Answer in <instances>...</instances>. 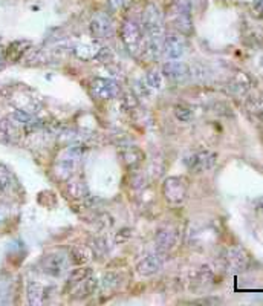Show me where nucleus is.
I'll return each mask as SVG.
<instances>
[{
  "label": "nucleus",
  "mask_w": 263,
  "mask_h": 306,
  "mask_svg": "<svg viewBox=\"0 0 263 306\" xmlns=\"http://www.w3.org/2000/svg\"><path fill=\"white\" fill-rule=\"evenodd\" d=\"M90 32L96 38H108L114 32V20L108 13H96L90 20Z\"/></svg>",
  "instance_id": "nucleus-13"
},
{
  "label": "nucleus",
  "mask_w": 263,
  "mask_h": 306,
  "mask_svg": "<svg viewBox=\"0 0 263 306\" xmlns=\"http://www.w3.org/2000/svg\"><path fill=\"white\" fill-rule=\"evenodd\" d=\"M249 87H251V81H249V78H248L243 72L236 74V75L231 78V81L228 83L230 92H231L233 95H236V96H243V95H246L248 90H249Z\"/></svg>",
  "instance_id": "nucleus-21"
},
{
  "label": "nucleus",
  "mask_w": 263,
  "mask_h": 306,
  "mask_svg": "<svg viewBox=\"0 0 263 306\" xmlns=\"http://www.w3.org/2000/svg\"><path fill=\"white\" fill-rule=\"evenodd\" d=\"M173 25L178 32L188 35L193 31L191 22V2L190 0H169Z\"/></svg>",
  "instance_id": "nucleus-5"
},
{
  "label": "nucleus",
  "mask_w": 263,
  "mask_h": 306,
  "mask_svg": "<svg viewBox=\"0 0 263 306\" xmlns=\"http://www.w3.org/2000/svg\"><path fill=\"white\" fill-rule=\"evenodd\" d=\"M7 62V54H5V47L0 46V68H2Z\"/></svg>",
  "instance_id": "nucleus-35"
},
{
  "label": "nucleus",
  "mask_w": 263,
  "mask_h": 306,
  "mask_svg": "<svg viewBox=\"0 0 263 306\" xmlns=\"http://www.w3.org/2000/svg\"><path fill=\"white\" fill-rule=\"evenodd\" d=\"M89 90L93 98L106 101L115 98L120 93V86L109 78H93L89 83Z\"/></svg>",
  "instance_id": "nucleus-9"
},
{
  "label": "nucleus",
  "mask_w": 263,
  "mask_h": 306,
  "mask_svg": "<svg viewBox=\"0 0 263 306\" xmlns=\"http://www.w3.org/2000/svg\"><path fill=\"white\" fill-rule=\"evenodd\" d=\"M212 282H213V271L208 267H200L191 279V288L200 291L208 288Z\"/></svg>",
  "instance_id": "nucleus-22"
},
{
  "label": "nucleus",
  "mask_w": 263,
  "mask_h": 306,
  "mask_svg": "<svg viewBox=\"0 0 263 306\" xmlns=\"http://www.w3.org/2000/svg\"><path fill=\"white\" fill-rule=\"evenodd\" d=\"M90 251L93 256H98V258H102L104 254L109 251L108 248V240L102 239V237H96L92 240V245H90Z\"/></svg>",
  "instance_id": "nucleus-28"
},
{
  "label": "nucleus",
  "mask_w": 263,
  "mask_h": 306,
  "mask_svg": "<svg viewBox=\"0 0 263 306\" xmlns=\"http://www.w3.org/2000/svg\"><path fill=\"white\" fill-rule=\"evenodd\" d=\"M90 256H92L90 248H86V246H83V245L74 246V248L69 251L71 265H86V264L90 261Z\"/></svg>",
  "instance_id": "nucleus-23"
},
{
  "label": "nucleus",
  "mask_w": 263,
  "mask_h": 306,
  "mask_svg": "<svg viewBox=\"0 0 263 306\" xmlns=\"http://www.w3.org/2000/svg\"><path fill=\"white\" fill-rule=\"evenodd\" d=\"M248 108L254 114H258V115L263 114V99L261 98H251L248 101Z\"/></svg>",
  "instance_id": "nucleus-31"
},
{
  "label": "nucleus",
  "mask_w": 263,
  "mask_h": 306,
  "mask_svg": "<svg viewBox=\"0 0 263 306\" xmlns=\"http://www.w3.org/2000/svg\"><path fill=\"white\" fill-rule=\"evenodd\" d=\"M96 288H98V279L93 277L92 274H89L84 280H81V282L74 288V289H75L74 298H75V300H84V298L93 295L95 291H96Z\"/></svg>",
  "instance_id": "nucleus-17"
},
{
  "label": "nucleus",
  "mask_w": 263,
  "mask_h": 306,
  "mask_svg": "<svg viewBox=\"0 0 263 306\" xmlns=\"http://www.w3.org/2000/svg\"><path fill=\"white\" fill-rule=\"evenodd\" d=\"M71 267V261H69V252L65 251H52L47 252L46 256H43V259L40 261V270L43 274L49 276V277H63Z\"/></svg>",
  "instance_id": "nucleus-4"
},
{
  "label": "nucleus",
  "mask_w": 263,
  "mask_h": 306,
  "mask_svg": "<svg viewBox=\"0 0 263 306\" xmlns=\"http://www.w3.org/2000/svg\"><path fill=\"white\" fill-rule=\"evenodd\" d=\"M29 50H31V43L28 40H16L5 49L7 60L11 63H16L22 57H25Z\"/></svg>",
  "instance_id": "nucleus-16"
},
{
  "label": "nucleus",
  "mask_w": 263,
  "mask_h": 306,
  "mask_svg": "<svg viewBox=\"0 0 263 306\" xmlns=\"http://www.w3.org/2000/svg\"><path fill=\"white\" fill-rule=\"evenodd\" d=\"M218 163V155L209 150H194L184 157L185 167L193 173H203L212 170Z\"/></svg>",
  "instance_id": "nucleus-6"
},
{
  "label": "nucleus",
  "mask_w": 263,
  "mask_h": 306,
  "mask_svg": "<svg viewBox=\"0 0 263 306\" xmlns=\"http://www.w3.org/2000/svg\"><path fill=\"white\" fill-rule=\"evenodd\" d=\"M120 37L130 56L138 57L142 53V47L145 44V35H144L142 26L136 20H133V19L124 20L121 25Z\"/></svg>",
  "instance_id": "nucleus-3"
},
{
  "label": "nucleus",
  "mask_w": 263,
  "mask_h": 306,
  "mask_svg": "<svg viewBox=\"0 0 263 306\" xmlns=\"http://www.w3.org/2000/svg\"><path fill=\"white\" fill-rule=\"evenodd\" d=\"M66 194L72 200H83L89 196V188L81 179H69L66 185Z\"/></svg>",
  "instance_id": "nucleus-20"
},
{
  "label": "nucleus",
  "mask_w": 263,
  "mask_h": 306,
  "mask_svg": "<svg viewBox=\"0 0 263 306\" xmlns=\"http://www.w3.org/2000/svg\"><path fill=\"white\" fill-rule=\"evenodd\" d=\"M145 83H147V86H148L150 89H153V90H161L163 86H164V77H163V74H161L160 71L153 69V71H148V72H147V75H145Z\"/></svg>",
  "instance_id": "nucleus-27"
},
{
  "label": "nucleus",
  "mask_w": 263,
  "mask_h": 306,
  "mask_svg": "<svg viewBox=\"0 0 263 306\" xmlns=\"http://www.w3.org/2000/svg\"><path fill=\"white\" fill-rule=\"evenodd\" d=\"M16 185L14 176L10 169L4 164H0V196H7Z\"/></svg>",
  "instance_id": "nucleus-24"
},
{
  "label": "nucleus",
  "mask_w": 263,
  "mask_h": 306,
  "mask_svg": "<svg viewBox=\"0 0 263 306\" xmlns=\"http://www.w3.org/2000/svg\"><path fill=\"white\" fill-rule=\"evenodd\" d=\"M254 209L260 213H263V196H260L254 200Z\"/></svg>",
  "instance_id": "nucleus-33"
},
{
  "label": "nucleus",
  "mask_w": 263,
  "mask_h": 306,
  "mask_svg": "<svg viewBox=\"0 0 263 306\" xmlns=\"http://www.w3.org/2000/svg\"><path fill=\"white\" fill-rule=\"evenodd\" d=\"M89 274H92L90 273V270L89 268H77V270H72L71 271V274H69V277H68V282H66V289H74L81 280H84Z\"/></svg>",
  "instance_id": "nucleus-26"
},
{
  "label": "nucleus",
  "mask_w": 263,
  "mask_h": 306,
  "mask_svg": "<svg viewBox=\"0 0 263 306\" xmlns=\"http://www.w3.org/2000/svg\"><path fill=\"white\" fill-rule=\"evenodd\" d=\"M252 11L255 13V16L263 17V0H254V2H252Z\"/></svg>",
  "instance_id": "nucleus-32"
},
{
  "label": "nucleus",
  "mask_w": 263,
  "mask_h": 306,
  "mask_svg": "<svg viewBox=\"0 0 263 306\" xmlns=\"http://www.w3.org/2000/svg\"><path fill=\"white\" fill-rule=\"evenodd\" d=\"M101 49L96 43H89V44H80L75 47V56L81 60H92L98 59Z\"/></svg>",
  "instance_id": "nucleus-25"
},
{
  "label": "nucleus",
  "mask_w": 263,
  "mask_h": 306,
  "mask_svg": "<svg viewBox=\"0 0 263 306\" xmlns=\"http://www.w3.org/2000/svg\"><path fill=\"white\" fill-rule=\"evenodd\" d=\"M175 117L178 118V121L181 123H188L193 118V112L190 108L187 106H176L175 108Z\"/></svg>",
  "instance_id": "nucleus-30"
},
{
  "label": "nucleus",
  "mask_w": 263,
  "mask_h": 306,
  "mask_svg": "<svg viewBox=\"0 0 263 306\" xmlns=\"http://www.w3.org/2000/svg\"><path fill=\"white\" fill-rule=\"evenodd\" d=\"M142 31L145 35V43L148 53L157 59L163 54L164 49V38H166V26H164V16L161 8L156 4H148L142 11Z\"/></svg>",
  "instance_id": "nucleus-1"
},
{
  "label": "nucleus",
  "mask_w": 263,
  "mask_h": 306,
  "mask_svg": "<svg viewBox=\"0 0 263 306\" xmlns=\"http://www.w3.org/2000/svg\"><path fill=\"white\" fill-rule=\"evenodd\" d=\"M22 124L16 121L11 115L0 120V142L16 144L22 138Z\"/></svg>",
  "instance_id": "nucleus-12"
},
{
  "label": "nucleus",
  "mask_w": 263,
  "mask_h": 306,
  "mask_svg": "<svg viewBox=\"0 0 263 306\" xmlns=\"http://www.w3.org/2000/svg\"><path fill=\"white\" fill-rule=\"evenodd\" d=\"M163 74L175 83L184 81L188 78V66L179 60H170L164 65L163 68Z\"/></svg>",
  "instance_id": "nucleus-15"
},
{
  "label": "nucleus",
  "mask_w": 263,
  "mask_h": 306,
  "mask_svg": "<svg viewBox=\"0 0 263 306\" xmlns=\"http://www.w3.org/2000/svg\"><path fill=\"white\" fill-rule=\"evenodd\" d=\"M26 297H28L29 304H32V306L43 304L46 300V289L37 280H29L26 283Z\"/></svg>",
  "instance_id": "nucleus-18"
},
{
  "label": "nucleus",
  "mask_w": 263,
  "mask_h": 306,
  "mask_svg": "<svg viewBox=\"0 0 263 306\" xmlns=\"http://www.w3.org/2000/svg\"><path fill=\"white\" fill-rule=\"evenodd\" d=\"M164 267V254L160 251L150 252L144 256L138 264H136V271L142 277H151L157 274Z\"/></svg>",
  "instance_id": "nucleus-10"
},
{
  "label": "nucleus",
  "mask_w": 263,
  "mask_h": 306,
  "mask_svg": "<svg viewBox=\"0 0 263 306\" xmlns=\"http://www.w3.org/2000/svg\"><path fill=\"white\" fill-rule=\"evenodd\" d=\"M121 157H123V161L124 164L127 166V169L130 170H135L138 169L142 163H144V158L145 155L142 153L141 148L138 147H127L121 151Z\"/></svg>",
  "instance_id": "nucleus-19"
},
{
  "label": "nucleus",
  "mask_w": 263,
  "mask_h": 306,
  "mask_svg": "<svg viewBox=\"0 0 263 306\" xmlns=\"http://www.w3.org/2000/svg\"><path fill=\"white\" fill-rule=\"evenodd\" d=\"M187 181L181 176H170L163 184V194L167 202L173 206H179L187 199Z\"/></svg>",
  "instance_id": "nucleus-7"
},
{
  "label": "nucleus",
  "mask_w": 263,
  "mask_h": 306,
  "mask_svg": "<svg viewBox=\"0 0 263 306\" xmlns=\"http://www.w3.org/2000/svg\"><path fill=\"white\" fill-rule=\"evenodd\" d=\"M225 264L233 273H243L249 265V256L242 246H230L225 251Z\"/></svg>",
  "instance_id": "nucleus-11"
},
{
  "label": "nucleus",
  "mask_w": 263,
  "mask_h": 306,
  "mask_svg": "<svg viewBox=\"0 0 263 306\" xmlns=\"http://www.w3.org/2000/svg\"><path fill=\"white\" fill-rule=\"evenodd\" d=\"M109 4L114 10H120V8H123L124 0H109Z\"/></svg>",
  "instance_id": "nucleus-34"
},
{
  "label": "nucleus",
  "mask_w": 263,
  "mask_h": 306,
  "mask_svg": "<svg viewBox=\"0 0 263 306\" xmlns=\"http://www.w3.org/2000/svg\"><path fill=\"white\" fill-rule=\"evenodd\" d=\"M84 153V147L83 144H69L65 147V150L60 153V157L56 161L54 166V172L56 176L62 181H69L74 173L77 172L81 158Z\"/></svg>",
  "instance_id": "nucleus-2"
},
{
  "label": "nucleus",
  "mask_w": 263,
  "mask_h": 306,
  "mask_svg": "<svg viewBox=\"0 0 263 306\" xmlns=\"http://www.w3.org/2000/svg\"><path fill=\"white\" fill-rule=\"evenodd\" d=\"M120 282H121V277H120L118 274L109 273V274H106V276L102 277L101 286H102L104 289H115V288L120 286Z\"/></svg>",
  "instance_id": "nucleus-29"
},
{
  "label": "nucleus",
  "mask_w": 263,
  "mask_h": 306,
  "mask_svg": "<svg viewBox=\"0 0 263 306\" xmlns=\"http://www.w3.org/2000/svg\"><path fill=\"white\" fill-rule=\"evenodd\" d=\"M187 53V40L181 32H169L164 38L163 54L167 60H181Z\"/></svg>",
  "instance_id": "nucleus-8"
},
{
  "label": "nucleus",
  "mask_w": 263,
  "mask_h": 306,
  "mask_svg": "<svg viewBox=\"0 0 263 306\" xmlns=\"http://www.w3.org/2000/svg\"><path fill=\"white\" fill-rule=\"evenodd\" d=\"M178 243V233L172 227H163L156 231L154 234V246L156 251H160L163 254L172 251Z\"/></svg>",
  "instance_id": "nucleus-14"
}]
</instances>
